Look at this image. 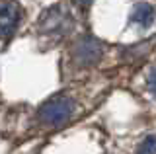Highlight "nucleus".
<instances>
[{"mask_svg": "<svg viewBox=\"0 0 156 154\" xmlns=\"http://www.w3.org/2000/svg\"><path fill=\"white\" fill-rule=\"evenodd\" d=\"M72 113H74V102L70 98H65V96H57V98L49 100L47 103L41 105L39 119L49 127H61L70 119Z\"/></svg>", "mask_w": 156, "mask_h": 154, "instance_id": "nucleus-1", "label": "nucleus"}, {"mask_svg": "<svg viewBox=\"0 0 156 154\" xmlns=\"http://www.w3.org/2000/svg\"><path fill=\"white\" fill-rule=\"evenodd\" d=\"M133 20L136 23H140V26H148V23L154 20L152 6H148V4H139L136 10H135V14H133Z\"/></svg>", "mask_w": 156, "mask_h": 154, "instance_id": "nucleus-2", "label": "nucleus"}, {"mask_svg": "<svg viewBox=\"0 0 156 154\" xmlns=\"http://www.w3.org/2000/svg\"><path fill=\"white\" fill-rule=\"evenodd\" d=\"M139 154H156V137H150L140 144Z\"/></svg>", "mask_w": 156, "mask_h": 154, "instance_id": "nucleus-3", "label": "nucleus"}, {"mask_svg": "<svg viewBox=\"0 0 156 154\" xmlns=\"http://www.w3.org/2000/svg\"><path fill=\"white\" fill-rule=\"evenodd\" d=\"M148 88L156 94V68L150 72V76H148Z\"/></svg>", "mask_w": 156, "mask_h": 154, "instance_id": "nucleus-4", "label": "nucleus"}]
</instances>
